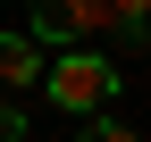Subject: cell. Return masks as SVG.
<instances>
[{
  "mask_svg": "<svg viewBox=\"0 0 151 142\" xmlns=\"http://www.w3.org/2000/svg\"><path fill=\"white\" fill-rule=\"evenodd\" d=\"M42 92L59 100L67 117H101L109 100H118V67H109L101 50H59V59H42Z\"/></svg>",
  "mask_w": 151,
  "mask_h": 142,
  "instance_id": "obj_1",
  "label": "cell"
},
{
  "mask_svg": "<svg viewBox=\"0 0 151 142\" xmlns=\"http://www.w3.org/2000/svg\"><path fill=\"white\" fill-rule=\"evenodd\" d=\"M25 9H34L25 42H42V50H92L109 33V0H25Z\"/></svg>",
  "mask_w": 151,
  "mask_h": 142,
  "instance_id": "obj_2",
  "label": "cell"
},
{
  "mask_svg": "<svg viewBox=\"0 0 151 142\" xmlns=\"http://www.w3.org/2000/svg\"><path fill=\"white\" fill-rule=\"evenodd\" d=\"M0 84H42V42L0 33Z\"/></svg>",
  "mask_w": 151,
  "mask_h": 142,
  "instance_id": "obj_3",
  "label": "cell"
},
{
  "mask_svg": "<svg viewBox=\"0 0 151 142\" xmlns=\"http://www.w3.org/2000/svg\"><path fill=\"white\" fill-rule=\"evenodd\" d=\"M143 17H151V0H109V25H118V42H126V50L143 42Z\"/></svg>",
  "mask_w": 151,
  "mask_h": 142,
  "instance_id": "obj_4",
  "label": "cell"
},
{
  "mask_svg": "<svg viewBox=\"0 0 151 142\" xmlns=\"http://www.w3.org/2000/svg\"><path fill=\"white\" fill-rule=\"evenodd\" d=\"M84 142H143V134H134V126H118V117H92Z\"/></svg>",
  "mask_w": 151,
  "mask_h": 142,
  "instance_id": "obj_5",
  "label": "cell"
},
{
  "mask_svg": "<svg viewBox=\"0 0 151 142\" xmlns=\"http://www.w3.org/2000/svg\"><path fill=\"white\" fill-rule=\"evenodd\" d=\"M0 142H25V117H17L9 100H0Z\"/></svg>",
  "mask_w": 151,
  "mask_h": 142,
  "instance_id": "obj_6",
  "label": "cell"
}]
</instances>
